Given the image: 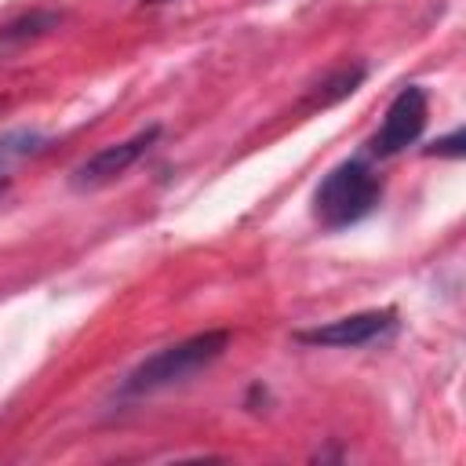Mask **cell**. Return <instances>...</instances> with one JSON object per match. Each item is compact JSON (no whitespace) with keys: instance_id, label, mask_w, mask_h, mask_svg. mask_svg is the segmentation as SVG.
<instances>
[{"instance_id":"1","label":"cell","mask_w":466,"mask_h":466,"mask_svg":"<svg viewBox=\"0 0 466 466\" xmlns=\"http://www.w3.org/2000/svg\"><path fill=\"white\" fill-rule=\"evenodd\" d=\"M229 346V331L226 328H211V331H200V335H189L182 342H171L157 353H149L146 360H138L120 393L124 397H146V393H160V390H171L178 382H189L193 375L208 371Z\"/></svg>"},{"instance_id":"2","label":"cell","mask_w":466,"mask_h":466,"mask_svg":"<svg viewBox=\"0 0 466 466\" xmlns=\"http://www.w3.org/2000/svg\"><path fill=\"white\" fill-rule=\"evenodd\" d=\"M379 200H382V178L371 171L368 160L353 157L335 164L320 178L313 193V215L324 229H346L364 215H371Z\"/></svg>"},{"instance_id":"3","label":"cell","mask_w":466,"mask_h":466,"mask_svg":"<svg viewBox=\"0 0 466 466\" xmlns=\"http://www.w3.org/2000/svg\"><path fill=\"white\" fill-rule=\"evenodd\" d=\"M160 138V124H149L142 131H135L131 138L124 142H113V146H102L98 153H91L87 160H80L73 171H69V186L76 193H87V189H102L109 182H116L131 164H138L146 157V149Z\"/></svg>"},{"instance_id":"4","label":"cell","mask_w":466,"mask_h":466,"mask_svg":"<svg viewBox=\"0 0 466 466\" xmlns=\"http://www.w3.org/2000/svg\"><path fill=\"white\" fill-rule=\"evenodd\" d=\"M426 116H430V102H426V91L419 84H408L397 91V98L390 102L386 116H382V127L375 131V138L368 142V149L375 157H397L400 149H408L422 127H426Z\"/></svg>"},{"instance_id":"5","label":"cell","mask_w":466,"mask_h":466,"mask_svg":"<svg viewBox=\"0 0 466 466\" xmlns=\"http://www.w3.org/2000/svg\"><path fill=\"white\" fill-rule=\"evenodd\" d=\"M397 313L393 309H364V313H350L328 324H317L309 331H295L299 342L306 346H331V350H357L368 346L375 339H382L386 331H393Z\"/></svg>"},{"instance_id":"6","label":"cell","mask_w":466,"mask_h":466,"mask_svg":"<svg viewBox=\"0 0 466 466\" xmlns=\"http://www.w3.org/2000/svg\"><path fill=\"white\" fill-rule=\"evenodd\" d=\"M62 18L66 15L55 7H33V11H22L7 22H0V55H15V51L36 44L40 36L55 33L62 25Z\"/></svg>"},{"instance_id":"7","label":"cell","mask_w":466,"mask_h":466,"mask_svg":"<svg viewBox=\"0 0 466 466\" xmlns=\"http://www.w3.org/2000/svg\"><path fill=\"white\" fill-rule=\"evenodd\" d=\"M44 149H47V135L36 131V127H11V131H0V178H4L15 164H22V160H29V157H36V153H44Z\"/></svg>"},{"instance_id":"8","label":"cell","mask_w":466,"mask_h":466,"mask_svg":"<svg viewBox=\"0 0 466 466\" xmlns=\"http://www.w3.org/2000/svg\"><path fill=\"white\" fill-rule=\"evenodd\" d=\"M364 66H342V69H335L331 76H324L317 87H313V95H309V106H335V102H342V98H350L357 87H360V80H364Z\"/></svg>"},{"instance_id":"9","label":"cell","mask_w":466,"mask_h":466,"mask_svg":"<svg viewBox=\"0 0 466 466\" xmlns=\"http://www.w3.org/2000/svg\"><path fill=\"white\" fill-rule=\"evenodd\" d=\"M462 146H466V135H462V131H451L448 138H437L426 153H437V157H462Z\"/></svg>"},{"instance_id":"10","label":"cell","mask_w":466,"mask_h":466,"mask_svg":"<svg viewBox=\"0 0 466 466\" xmlns=\"http://www.w3.org/2000/svg\"><path fill=\"white\" fill-rule=\"evenodd\" d=\"M149 4H160V0H149Z\"/></svg>"}]
</instances>
